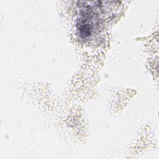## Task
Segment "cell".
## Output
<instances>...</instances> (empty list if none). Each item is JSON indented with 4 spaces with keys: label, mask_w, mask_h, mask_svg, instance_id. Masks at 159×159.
Instances as JSON below:
<instances>
[{
    "label": "cell",
    "mask_w": 159,
    "mask_h": 159,
    "mask_svg": "<svg viewBox=\"0 0 159 159\" xmlns=\"http://www.w3.org/2000/svg\"><path fill=\"white\" fill-rule=\"evenodd\" d=\"M83 3L80 6V15L77 20V30L82 38L86 39L90 37L94 29L95 21L93 7L96 4L97 1H94V4H88V1H81Z\"/></svg>",
    "instance_id": "obj_1"
}]
</instances>
